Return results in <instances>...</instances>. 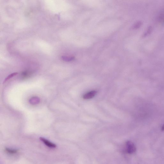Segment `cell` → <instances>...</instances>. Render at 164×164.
<instances>
[{
    "label": "cell",
    "mask_w": 164,
    "mask_h": 164,
    "mask_svg": "<svg viewBox=\"0 0 164 164\" xmlns=\"http://www.w3.org/2000/svg\"><path fill=\"white\" fill-rule=\"evenodd\" d=\"M126 146L127 152L128 154H132L136 151V148L135 144L131 141L127 142Z\"/></svg>",
    "instance_id": "1"
},
{
    "label": "cell",
    "mask_w": 164,
    "mask_h": 164,
    "mask_svg": "<svg viewBox=\"0 0 164 164\" xmlns=\"http://www.w3.org/2000/svg\"><path fill=\"white\" fill-rule=\"evenodd\" d=\"M40 140L45 144V145L51 148H55L57 147L56 144L52 143L48 140L46 139L45 138L40 137Z\"/></svg>",
    "instance_id": "2"
},
{
    "label": "cell",
    "mask_w": 164,
    "mask_h": 164,
    "mask_svg": "<svg viewBox=\"0 0 164 164\" xmlns=\"http://www.w3.org/2000/svg\"><path fill=\"white\" fill-rule=\"evenodd\" d=\"M97 92L95 90L91 91L85 94L83 96V98L85 99H90L96 95Z\"/></svg>",
    "instance_id": "3"
},
{
    "label": "cell",
    "mask_w": 164,
    "mask_h": 164,
    "mask_svg": "<svg viewBox=\"0 0 164 164\" xmlns=\"http://www.w3.org/2000/svg\"><path fill=\"white\" fill-rule=\"evenodd\" d=\"M157 21L160 24H164V10L162 11L158 16Z\"/></svg>",
    "instance_id": "4"
},
{
    "label": "cell",
    "mask_w": 164,
    "mask_h": 164,
    "mask_svg": "<svg viewBox=\"0 0 164 164\" xmlns=\"http://www.w3.org/2000/svg\"><path fill=\"white\" fill-rule=\"evenodd\" d=\"M5 151L7 153L10 154H15L18 152V150L15 149H12L8 148H5Z\"/></svg>",
    "instance_id": "5"
},
{
    "label": "cell",
    "mask_w": 164,
    "mask_h": 164,
    "mask_svg": "<svg viewBox=\"0 0 164 164\" xmlns=\"http://www.w3.org/2000/svg\"><path fill=\"white\" fill-rule=\"evenodd\" d=\"M142 24L143 23L141 21H138L133 25L132 28L133 29H138L141 26Z\"/></svg>",
    "instance_id": "6"
},
{
    "label": "cell",
    "mask_w": 164,
    "mask_h": 164,
    "mask_svg": "<svg viewBox=\"0 0 164 164\" xmlns=\"http://www.w3.org/2000/svg\"><path fill=\"white\" fill-rule=\"evenodd\" d=\"M152 30V27L151 26L149 27L147 29L146 31L144 33L143 35V37H146L147 36L151 34Z\"/></svg>",
    "instance_id": "7"
},
{
    "label": "cell",
    "mask_w": 164,
    "mask_h": 164,
    "mask_svg": "<svg viewBox=\"0 0 164 164\" xmlns=\"http://www.w3.org/2000/svg\"><path fill=\"white\" fill-rule=\"evenodd\" d=\"M18 74V73H15L9 75V76H8L5 79L3 82V83H4L5 82H6L7 81H8V80H9L11 78H12L13 76H16V75Z\"/></svg>",
    "instance_id": "8"
},
{
    "label": "cell",
    "mask_w": 164,
    "mask_h": 164,
    "mask_svg": "<svg viewBox=\"0 0 164 164\" xmlns=\"http://www.w3.org/2000/svg\"><path fill=\"white\" fill-rule=\"evenodd\" d=\"M62 59L66 61H70L74 59L73 57H69L66 56H63L62 57Z\"/></svg>",
    "instance_id": "9"
},
{
    "label": "cell",
    "mask_w": 164,
    "mask_h": 164,
    "mask_svg": "<svg viewBox=\"0 0 164 164\" xmlns=\"http://www.w3.org/2000/svg\"><path fill=\"white\" fill-rule=\"evenodd\" d=\"M39 101V99H37L36 98L34 99V98H33L32 99H30V103H31L32 104H36L37 103H38Z\"/></svg>",
    "instance_id": "10"
},
{
    "label": "cell",
    "mask_w": 164,
    "mask_h": 164,
    "mask_svg": "<svg viewBox=\"0 0 164 164\" xmlns=\"http://www.w3.org/2000/svg\"><path fill=\"white\" fill-rule=\"evenodd\" d=\"M162 129V131H164V124L163 125L162 128V129Z\"/></svg>",
    "instance_id": "11"
}]
</instances>
